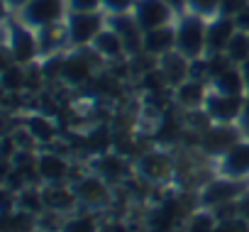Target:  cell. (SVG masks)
Instances as JSON below:
<instances>
[{
  "instance_id": "obj_1",
  "label": "cell",
  "mask_w": 249,
  "mask_h": 232,
  "mask_svg": "<svg viewBox=\"0 0 249 232\" xmlns=\"http://www.w3.org/2000/svg\"><path fill=\"white\" fill-rule=\"evenodd\" d=\"M208 20L193 13H186L176 20V52L186 59H203L208 52Z\"/></svg>"
},
{
  "instance_id": "obj_2",
  "label": "cell",
  "mask_w": 249,
  "mask_h": 232,
  "mask_svg": "<svg viewBox=\"0 0 249 232\" xmlns=\"http://www.w3.org/2000/svg\"><path fill=\"white\" fill-rule=\"evenodd\" d=\"M66 15H69L66 0H30L27 5H22L15 13V20L37 32V30L64 22Z\"/></svg>"
},
{
  "instance_id": "obj_3",
  "label": "cell",
  "mask_w": 249,
  "mask_h": 232,
  "mask_svg": "<svg viewBox=\"0 0 249 232\" xmlns=\"http://www.w3.org/2000/svg\"><path fill=\"white\" fill-rule=\"evenodd\" d=\"M107 25V15L100 13H69L66 15V35L71 49L90 47L98 32Z\"/></svg>"
},
{
  "instance_id": "obj_4",
  "label": "cell",
  "mask_w": 249,
  "mask_h": 232,
  "mask_svg": "<svg viewBox=\"0 0 249 232\" xmlns=\"http://www.w3.org/2000/svg\"><path fill=\"white\" fill-rule=\"evenodd\" d=\"M5 52L10 54V61L22 64V66H32L39 59V42H37V32L25 27L22 22L13 20L8 25V42H5Z\"/></svg>"
},
{
  "instance_id": "obj_5",
  "label": "cell",
  "mask_w": 249,
  "mask_h": 232,
  "mask_svg": "<svg viewBox=\"0 0 249 232\" xmlns=\"http://www.w3.org/2000/svg\"><path fill=\"white\" fill-rule=\"evenodd\" d=\"M100 56L93 52V47H83V49H71L64 59V71H61V81L66 86H83L93 78L95 66H100Z\"/></svg>"
},
{
  "instance_id": "obj_6",
  "label": "cell",
  "mask_w": 249,
  "mask_h": 232,
  "mask_svg": "<svg viewBox=\"0 0 249 232\" xmlns=\"http://www.w3.org/2000/svg\"><path fill=\"white\" fill-rule=\"evenodd\" d=\"M203 107L213 118V123H217V125H234L242 118L244 95H225V93H217V90L210 88Z\"/></svg>"
},
{
  "instance_id": "obj_7",
  "label": "cell",
  "mask_w": 249,
  "mask_h": 232,
  "mask_svg": "<svg viewBox=\"0 0 249 232\" xmlns=\"http://www.w3.org/2000/svg\"><path fill=\"white\" fill-rule=\"evenodd\" d=\"M107 27H112L120 35V39L124 44V52H127L130 59L144 52V30L140 27V22L132 13L107 15Z\"/></svg>"
},
{
  "instance_id": "obj_8",
  "label": "cell",
  "mask_w": 249,
  "mask_h": 232,
  "mask_svg": "<svg viewBox=\"0 0 249 232\" xmlns=\"http://www.w3.org/2000/svg\"><path fill=\"white\" fill-rule=\"evenodd\" d=\"M132 15L137 18V22H140V27L144 32L157 30V27L174 25L178 20V15L164 3V0H137Z\"/></svg>"
},
{
  "instance_id": "obj_9",
  "label": "cell",
  "mask_w": 249,
  "mask_h": 232,
  "mask_svg": "<svg viewBox=\"0 0 249 232\" xmlns=\"http://www.w3.org/2000/svg\"><path fill=\"white\" fill-rule=\"evenodd\" d=\"M239 142V130L234 125H213L200 135V147L208 154H227Z\"/></svg>"
},
{
  "instance_id": "obj_10",
  "label": "cell",
  "mask_w": 249,
  "mask_h": 232,
  "mask_svg": "<svg viewBox=\"0 0 249 232\" xmlns=\"http://www.w3.org/2000/svg\"><path fill=\"white\" fill-rule=\"evenodd\" d=\"M237 35V25H234V18H225V15H217L213 20H208V52L205 54H225L230 39Z\"/></svg>"
},
{
  "instance_id": "obj_11",
  "label": "cell",
  "mask_w": 249,
  "mask_h": 232,
  "mask_svg": "<svg viewBox=\"0 0 249 232\" xmlns=\"http://www.w3.org/2000/svg\"><path fill=\"white\" fill-rule=\"evenodd\" d=\"M90 47H93V52H95L103 61H107V64L120 61V59H130L127 52H124V44H122L120 35H117L112 27H107V25L98 32V37L93 39Z\"/></svg>"
},
{
  "instance_id": "obj_12",
  "label": "cell",
  "mask_w": 249,
  "mask_h": 232,
  "mask_svg": "<svg viewBox=\"0 0 249 232\" xmlns=\"http://www.w3.org/2000/svg\"><path fill=\"white\" fill-rule=\"evenodd\" d=\"M174 49H176V22L144 32V54L161 59L164 54H169Z\"/></svg>"
},
{
  "instance_id": "obj_13",
  "label": "cell",
  "mask_w": 249,
  "mask_h": 232,
  "mask_svg": "<svg viewBox=\"0 0 249 232\" xmlns=\"http://www.w3.org/2000/svg\"><path fill=\"white\" fill-rule=\"evenodd\" d=\"M208 93H210V83L198 81V78H188V81H183L181 86L174 88L176 103H178L181 107H186V110H198V107H203Z\"/></svg>"
},
{
  "instance_id": "obj_14",
  "label": "cell",
  "mask_w": 249,
  "mask_h": 232,
  "mask_svg": "<svg viewBox=\"0 0 249 232\" xmlns=\"http://www.w3.org/2000/svg\"><path fill=\"white\" fill-rule=\"evenodd\" d=\"M159 69H161V73L166 76V83H169V88H176V86H181L183 81H188L191 78V59H186L181 52H169V54H164L161 59H159Z\"/></svg>"
},
{
  "instance_id": "obj_15",
  "label": "cell",
  "mask_w": 249,
  "mask_h": 232,
  "mask_svg": "<svg viewBox=\"0 0 249 232\" xmlns=\"http://www.w3.org/2000/svg\"><path fill=\"white\" fill-rule=\"evenodd\" d=\"M244 193V183L234 181V178H215L205 186L203 191V203L205 205H222L234 200L237 196Z\"/></svg>"
},
{
  "instance_id": "obj_16",
  "label": "cell",
  "mask_w": 249,
  "mask_h": 232,
  "mask_svg": "<svg viewBox=\"0 0 249 232\" xmlns=\"http://www.w3.org/2000/svg\"><path fill=\"white\" fill-rule=\"evenodd\" d=\"M76 198L90 208H100V205H107L110 193L98 176H86L76 183Z\"/></svg>"
},
{
  "instance_id": "obj_17",
  "label": "cell",
  "mask_w": 249,
  "mask_h": 232,
  "mask_svg": "<svg viewBox=\"0 0 249 232\" xmlns=\"http://www.w3.org/2000/svg\"><path fill=\"white\" fill-rule=\"evenodd\" d=\"M37 42H39V59L59 54L64 44H69V35H66V20L44 30H37Z\"/></svg>"
},
{
  "instance_id": "obj_18",
  "label": "cell",
  "mask_w": 249,
  "mask_h": 232,
  "mask_svg": "<svg viewBox=\"0 0 249 232\" xmlns=\"http://www.w3.org/2000/svg\"><path fill=\"white\" fill-rule=\"evenodd\" d=\"M222 174L230 178H242L249 174V142H237L227 154H222Z\"/></svg>"
},
{
  "instance_id": "obj_19",
  "label": "cell",
  "mask_w": 249,
  "mask_h": 232,
  "mask_svg": "<svg viewBox=\"0 0 249 232\" xmlns=\"http://www.w3.org/2000/svg\"><path fill=\"white\" fill-rule=\"evenodd\" d=\"M37 171H39L37 176H42L49 186H59L69 174V164L64 161V157L49 152V154H42L37 159Z\"/></svg>"
},
{
  "instance_id": "obj_20",
  "label": "cell",
  "mask_w": 249,
  "mask_h": 232,
  "mask_svg": "<svg viewBox=\"0 0 249 232\" xmlns=\"http://www.w3.org/2000/svg\"><path fill=\"white\" fill-rule=\"evenodd\" d=\"M210 88L217 90V93H225V95H247V83H244L239 66H230L227 71L215 76L210 81Z\"/></svg>"
},
{
  "instance_id": "obj_21",
  "label": "cell",
  "mask_w": 249,
  "mask_h": 232,
  "mask_svg": "<svg viewBox=\"0 0 249 232\" xmlns=\"http://www.w3.org/2000/svg\"><path fill=\"white\" fill-rule=\"evenodd\" d=\"M137 171L149 178V181H161L171 174V161L166 154H157V152H149V154H142L140 161H137Z\"/></svg>"
},
{
  "instance_id": "obj_22",
  "label": "cell",
  "mask_w": 249,
  "mask_h": 232,
  "mask_svg": "<svg viewBox=\"0 0 249 232\" xmlns=\"http://www.w3.org/2000/svg\"><path fill=\"white\" fill-rule=\"evenodd\" d=\"M42 198H44V205L49 208V210H54V213H64V210H71L73 205H76V191H69V188H64V186H49L44 193H42Z\"/></svg>"
},
{
  "instance_id": "obj_23",
  "label": "cell",
  "mask_w": 249,
  "mask_h": 232,
  "mask_svg": "<svg viewBox=\"0 0 249 232\" xmlns=\"http://www.w3.org/2000/svg\"><path fill=\"white\" fill-rule=\"evenodd\" d=\"M3 90L5 93H20V90H27V66L22 64H5L3 69Z\"/></svg>"
},
{
  "instance_id": "obj_24",
  "label": "cell",
  "mask_w": 249,
  "mask_h": 232,
  "mask_svg": "<svg viewBox=\"0 0 249 232\" xmlns=\"http://www.w3.org/2000/svg\"><path fill=\"white\" fill-rule=\"evenodd\" d=\"M225 54H227V59H230L234 66H242V64L249 59V35L237 30V35L230 39Z\"/></svg>"
},
{
  "instance_id": "obj_25",
  "label": "cell",
  "mask_w": 249,
  "mask_h": 232,
  "mask_svg": "<svg viewBox=\"0 0 249 232\" xmlns=\"http://www.w3.org/2000/svg\"><path fill=\"white\" fill-rule=\"evenodd\" d=\"M27 132L37 142H52L54 135H56V127L52 125L49 118H44V115H35V118L27 120Z\"/></svg>"
},
{
  "instance_id": "obj_26",
  "label": "cell",
  "mask_w": 249,
  "mask_h": 232,
  "mask_svg": "<svg viewBox=\"0 0 249 232\" xmlns=\"http://www.w3.org/2000/svg\"><path fill=\"white\" fill-rule=\"evenodd\" d=\"M95 171H98L103 178L115 181V178H120V176L127 174V164H124L122 157H100V159L95 161Z\"/></svg>"
},
{
  "instance_id": "obj_27",
  "label": "cell",
  "mask_w": 249,
  "mask_h": 232,
  "mask_svg": "<svg viewBox=\"0 0 249 232\" xmlns=\"http://www.w3.org/2000/svg\"><path fill=\"white\" fill-rule=\"evenodd\" d=\"M32 227H35V220H32V213H27V210H18L15 215H5V220H3V232H32Z\"/></svg>"
},
{
  "instance_id": "obj_28",
  "label": "cell",
  "mask_w": 249,
  "mask_h": 232,
  "mask_svg": "<svg viewBox=\"0 0 249 232\" xmlns=\"http://www.w3.org/2000/svg\"><path fill=\"white\" fill-rule=\"evenodd\" d=\"M188 13L213 20L220 15V0H188Z\"/></svg>"
},
{
  "instance_id": "obj_29",
  "label": "cell",
  "mask_w": 249,
  "mask_h": 232,
  "mask_svg": "<svg viewBox=\"0 0 249 232\" xmlns=\"http://www.w3.org/2000/svg\"><path fill=\"white\" fill-rule=\"evenodd\" d=\"M95 230H98V225H95V220H93L90 215L73 217V220H69V222L61 227V232H95Z\"/></svg>"
},
{
  "instance_id": "obj_30",
  "label": "cell",
  "mask_w": 249,
  "mask_h": 232,
  "mask_svg": "<svg viewBox=\"0 0 249 232\" xmlns=\"http://www.w3.org/2000/svg\"><path fill=\"white\" fill-rule=\"evenodd\" d=\"M18 205L22 208V210H27V213H39L42 210V205H44V198L37 193V191H25V193H20V200H18Z\"/></svg>"
},
{
  "instance_id": "obj_31",
  "label": "cell",
  "mask_w": 249,
  "mask_h": 232,
  "mask_svg": "<svg viewBox=\"0 0 249 232\" xmlns=\"http://www.w3.org/2000/svg\"><path fill=\"white\" fill-rule=\"evenodd\" d=\"M137 0H103V13L105 15H122V13H132Z\"/></svg>"
},
{
  "instance_id": "obj_32",
  "label": "cell",
  "mask_w": 249,
  "mask_h": 232,
  "mask_svg": "<svg viewBox=\"0 0 249 232\" xmlns=\"http://www.w3.org/2000/svg\"><path fill=\"white\" fill-rule=\"evenodd\" d=\"M69 13H100L103 0H66Z\"/></svg>"
},
{
  "instance_id": "obj_33",
  "label": "cell",
  "mask_w": 249,
  "mask_h": 232,
  "mask_svg": "<svg viewBox=\"0 0 249 232\" xmlns=\"http://www.w3.org/2000/svg\"><path fill=\"white\" fill-rule=\"evenodd\" d=\"M213 230H215V217L208 215V213L196 215L193 222H191V227H188V232H213Z\"/></svg>"
},
{
  "instance_id": "obj_34",
  "label": "cell",
  "mask_w": 249,
  "mask_h": 232,
  "mask_svg": "<svg viewBox=\"0 0 249 232\" xmlns=\"http://www.w3.org/2000/svg\"><path fill=\"white\" fill-rule=\"evenodd\" d=\"M213 232H249V222L244 217H232V220H222Z\"/></svg>"
},
{
  "instance_id": "obj_35",
  "label": "cell",
  "mask_w": 249,
  "mask_h": 232,
  "mask_svg": "<svg viewBox=\"0 0 249 232\" xmlns=\"http://www.w3.org/2000/svg\"><path fill=\"white\" fill-rule=\"evenodd\" d=\"M247 5H249V0H220V15L234 18V15L242 13Z\"/></svg>"
},
{
  "instance_id": "obj_36",
  "label": "cell",
  "mask_w": 249,
  "mask_h": 232,
  "mask_svg": "<svg viewBox=\"0 0 249 232\" xmlns=\"http://www.w3.org/2000/svg\"><path fill=\"white\" fill-rule=\"evenodd\" d=\"M234 25H237L239 32H247V35H249V5H247L242 13L234 15Z\"/></svg>"
},
{
  "instance_id": "obj_37",
  "label": "cell",
  "mask_w": 249,
  "mask_h": 232,
  "mask_svg": "<svg viewBox=\"0 0 249 232\" xmlns=\"http://www.w3.org/2000/svg\"><path fill=\"white\" fill-rule=\"evenodd\" d=\"M164 3H166V5H169V8H171V10L178 15V18L188 13V0H164Z\"/></svg>"
},
{
  "instance_id": "obj_38",
  "label": "cell",
  "mask_w": 249,
  "mask_h": 232,
  "mask_svg": "<svg viewBox=\"0 0 249 232\" xmlns=\"http://www.w3.org/2000/svg\"><path fill=\"white\" fill-rule=\"evenodd\" d=\"M239 125H242V130H247V132H249V93L244 95V110H242Z\"/></svg>"
},
{
  "instance_id": "obj_39",
  "label": "cell",
  "mask_w": 249,
  "mask_h": 232,
  "mask_svg": "<svg viewBox=\"0 0 249 232\" xmlns=\"http://www.w3.org/2000/svg\"><path fill=\"white\" fill-rule=\"evenodd\" d=\"M3 3H5V10H8V13H18L22 5L30 3V0H3Z\"/></svg>"
},
{
  "instance_id": "obj_40",
  "label": "cell",
  "mask_w": 249,
  "mask_h": 232,
  "mask_svg": "<svg viewBox=\"0 0 249 232\" xmlns=\"http://www.w3.org/2000/svg\"><path fill=\"white\" fill-rule=\"evenodd\" d=\"M239 217H244V220L249 222V196H244V198L239 200Z\"/></svg>"
},
{
  "instance_id": "obj_41",
  "label": "cell",
  "mask_w": 249,
  "mask_h": 232,
  "mask_svg": "<svg viewBox=\"0 0 249 232\" xmlns=\"http://www.w3.org/2000/svg\"><path fill=\"white\" fill-rule=\"evenodd\" d=\"M239 69H242V76H244V83H247V93H249V59H247Z\"/></svg>"
},
{
  "instance_id": "obj_42",
  "label": "cell",
  "mask_w": 249,
  "mask_h": 232,
  "mask_svg": "<svg viewBox=\"0 0 249 232\" xmlns=\"http://www.w3.org/2000/svg\"><path fill=\"white\" fill-rule=\"evenodd\" d=\"M103 232H127V230H124L122 225H117V222H112V225H105Z\"/></svg>"
}]
</instances>
